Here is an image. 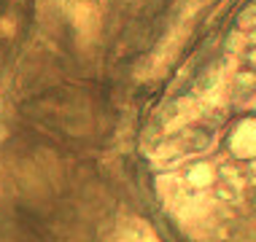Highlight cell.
I'll return each mask as SVG.
<instances>
[{
	"label": "cell",
	"mask_w": 256,
	"mask_h": 242,
	"mask_svg": "<svg viewBox=\"0 0 256 242\" xmlns=\"http://www.w3.org/2000/svg\"><path fill=\"white\" fill-rule=\"evenodd\" d=\"M116 242H159V240H156V234L151 232L148 224H143L140 218H130L119 226Z\"/></svg>",
	"instance_id": "1"
},
{
	"label": "cell",
	"mask_w": 256,
	"mask_h": 242,
	"mask_svg": "<svg viewBox=\"0 0 256 242\" xmlns=\"http://www.w3.org/2000/svg\"><path fill=\"white\" fill-rule=\"evenodd\" d=\"M232 148L240 156H256V121H243L240 129L234 132Z\"/></svg>",
	"instance_id": "2"
},
{
	"label": "cell",
	"mask_w": 256,
	"mask_h": 242,
	"mask_svg": "<svg viewBox=\"0 0 256 242\" xmlns=\"http://www.w3.org/2000/svg\"><path fill=\"white\" fill-rule=\"evenodd\" d=\"M213 178H216V175H213V167H210V164H205V162L189 167V172H186V183L194 186V189H205V186H210Z\"/></svg>",
	"instance_id": "3"
}]
</instances>
